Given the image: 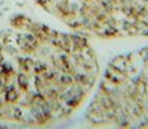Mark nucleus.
Masks as SVG:
<instances>
[{
  "instance_id": "nucleus-1",
  "label": "nucleus",
  "mask_w": 148,
  "mask_h": 129,
  "mask_svg": "<svg viewBox=\"0 0 148 129\" xmlns=\"http://www.w3.org/2000/svg\"><path fill=\"white\" fill-rule=\"evenodd\" d=\"M17 91L14 90L13 88H10V89H8L7 91H5V99H7L8 102H14L16 99H17Z\"/></svg>"
},
{
  "instance_id": "nucleus-2",
  "label": "nucleus",
  "mask_w": 148,
  "mask_h": 129,
  "mask_svg": "<svg viewBox=\"0 0 148 129\" xmlns=\"http://www.w3.org/2000/svg\"><path fill=\"white\" fill-rule=\"evenodd\" d=\"M17 82H18V85H20V88L25 90V89L27 88V83H29V81H27V77H26L25 75H18Z\"/></svg>"
},
{
  "instance_id": "nucleus-3",
  "label": "nucleus",
  "mask_w": 148,
  "mask_h": 129,
  "mask_svg": "<svg viewBox=\"0 0 148 129\" xmlns=\"http://www.w3.org/2000/svg\"><path fill=\"white\" fill-rule=\"evenodd\" d=\"M73 42L78 48H82V47L86 46V41L83 38H81V37H73Z\"/></svg>"
},
{
  "instance_id": "nucleus-4",
  "label": "nucleus",
  "mask_w": 148,
  "mask_h": 129,
  "mask_svg": "<svg viewBox=\"0 0 148 129\" xmlns=\"http://www.w3.org/2000/svg\"><path fill=\"white\" fill-rule=\"evenodd\" d=\"M34 67H35V72L36 73H40V72H43V70L47 69V65L43 64V63H40V61L35 63V64H34Z\"/></svg>"
},
{
  "instance_id": "nucleus-5",
  "label": "nucleus",
  "mask_w": 148,
  "mask_h": 129,
  "mask_svg": "<svg viewBox=\"0 0 148 129\" xmlns=\"http://www.w3.org/2000/svg\"><path fill=\"white\" fill-rule=\"evenodd\" d=\"M62 80H61V82H64V83H70V82H72V80H70V77H69V76H66V75H64V76H62Z\"/></svg>"
},
{
  "instance_id": "nucleus-6",
  "label": "nucleus",
  "mask_w": 148,
  "mask_h": 129,
  "mask_svg": "<svg viewBox=\"0 0 148 129\" xmlns=\"http://www.w3.org/2000/svg\"><path fill=\"white\" fill-rule=\"evenodd\" d=\"M0 51H1V47H0Z\"/></svg>"
}]
</instances>
